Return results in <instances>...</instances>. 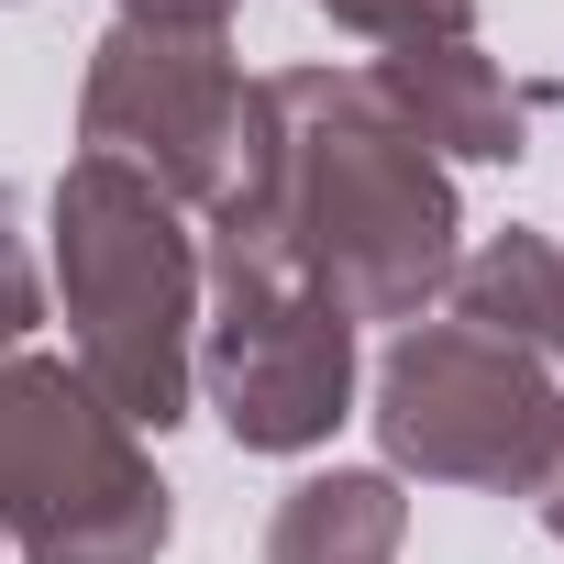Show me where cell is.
<instances>
[{
  "instance_id": "cell-9",
  "label": "cell",
  "mask_w": 564,
  "mask_h": 564,
  "mask_svg": "<svg viewBox=\"0 0 564 564\" xmlns=\"http://www.w3.org/2000/svg\"><path fill=\"white\" fill-rule=\"evenodd\" d=\"M443 300H454V322H476V333H498V344H531V355H553V243L542 232H487L476 254H454V276H443Z\"/></svg>"
},
{
  "instance_id": "cell-2",
  "label": "cell",
  "mask_w": 564,
  "mask_h": 564,
  "mask_svg": "<svg viewBox=\"0 0 564 564\" xmlns=\"http://www.w3.org/2000/svg\"><path fill=\"white\" fill-rule=\"evenodd\" d=\"M45 276H56L67 366L133 432H177L199 399V232H188V210L111 155H67V177L45 188Z\"/></svg>"
},
{
  "instance_id": "cell-13",
  "label": "cell",
  "mask_w": 564,
  "mask_h": 564,
  "mask_svg": "<svg viewBox=\"0 0 564 564\" xmlns=\"http://www.w3.org/2000/svg\"><path fill=\"white\" fill-rule=\"evenodd\" d=\"M542 531L564 542V454H553V476H542Z\"/></svg>"
},
{
  "instance_id": "cell-12",
  "label": "cell",
  "mask_w": 564,
  "mask_h": 564,
  "mask_svg": "<svg viewBox=\"0 0 564 564\" xmlns=\"http://www.w3.org/2000/svg\"><path fill=\"white\" fill-rule=\"evenodd\" d=\"M243 0H111V23H144V34H232Z\"/></svg>"
},
{
  "instance_id": "cell-6",
  "label": "cell",
  "mask_w": 564,
  "mask_h": 564,
  "mask_svg": "<svg viewBox=\"0 0 564 564\" xmlns=\"http://www.w3.org/2000/svg\"><path fill=\"white\" fill-rule=\"evenodd\" d=\"M78 155L133 166L199 221H232L265 166V100L232 67V34H144L111 23L78 78Z\"/></svg>"
},
{
  "instance_id": "cell-11",
  "label": "cell",
  "mask_w": 564,
  "mask_h": 564,
  "mask_svg": "<svg viewBox=\"0 0 564 564\" xmlns=\"http://www.w3.org/2000/svg\"><path fill=\"white\" fill-rule=\"evenodd\" d=\"M34 322H45V265H34V243L12 232V210H0V355H23Z\"/></svg>"
},
{
  "instance_id": "cell-10",
  "label": "cell",
  "mask_w": 564,
  "mask_h": 564,
  "mask_svg": "<svg viewBox=\"0 0 564 564\" xmlns=\"http://www.w3.org/2000/svg\"><path fill=\"white\" fill-rule=\"evenodd\" d=\"M322 23L366 34V45H410V34H476V0H311Z\"/></svg>"
},
{
  "instance_id": "cell-3",
  "label": "cell",
  "mask_w": 564,
  "mask_h": 564,
  "mask_svg": "<svg viewBox=\"0 0 564 564\" xmlns=\"http://www.w3.org/2000/svg\"><path fill=\"white\" fill-rule=\"evenodd\" d=\"M177 531L144 432L67 366L0 355V553L23 564H155Z\"/></svg>"
},
{
  "instance_id": "cell-4",
  "label": "cell",
  "mask_w": 564,
  "mask_h": 564,
  "mask_svg": "<svg viewBox=\"0 0 564 564\" xmlns=\"http://www.w3.org/2000/svg\"><path fill=\"white\" fill-rule=\"evenodd\" d=\"M199 388L243 454H322L355 410V322L300 276L265 221H210L199 254Z\"/></svg>"
},
{
  "instance_id": "cell-5",
  "label": "cell",
  "mask_w": 564,
  "mask_h": 564,
  "mask_svg": "<svg viewBox=\"0 0 564 564\" xmlns=\"http://www.w3.org/2000/svg\"><path fill=\"white\" fill-rule=\"evenodd\" d=\"M377 443H388V476L542 498L564 454V377L553 355L498 344L476 322H399V344L377 355Z\"/></svg>"
},
{
  "instance_id": "cell-7",
  "label": "cell",
  "mask_w": 564,
  "mask_h": 564,
  "mask_svg": "<svg viewBox=\"0 0 564 564\" xmlns=\"http://www.w3.org/2000/svg\"><path fill=\"white\" fill-rule=\"evenodd\" d=\"M366 78H377V100H388L432 155H454V166H520V155H531V89H520L476 34H410V45H388Z\"/></svg>"
},
{
  "instance_id": "cell-1",
  "label": "cell",
  "mask_w": 564,
  "mask_h": 564,
  "mask_svg": "<svg viewBox=\"0 0 564 564\" xmlns=\"http://www.w3.org/2000/svg\"><path fill=\"white\" fill-rule=\"evenodd\" d=\"M254 100H265V166L232 221H265L344 322H432L465 254L454 166L377 100L366 67H276L254 78Z\"/></svg>"
},
{
  "instance_id": "cell-14",
  "label": "cell",
  "mask_w": 564,
  "mask_h": 564,
  "mask_svg": "<svg viewBox=\"0 0 564 564\" xmlns=\"http://www.w3.org/2000/svg\"><path fill=\"white\" fill-rule=\"evenodd\" d=\"M553 355H564V243H553Z\"/></svg>"
},
{
  "instance_id": "cell-8",
  "label": "cell",
  "mask_w": 564,
  "mask_h": 564,
  "mask_svg": "<svg viewBox=\"0 0 564 564\" xmlns=\"http://www.w3.org/2000/svg\"><path fill=\"white\" fill-rule=\"evenodd\" d=\"M399 542H410V487L388 465H322L265 520V564H399Z\"/></svg>"
}]
</instances>
